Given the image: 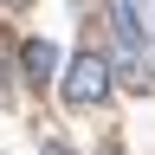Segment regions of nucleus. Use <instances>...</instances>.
Segmentation results:
<instances>
[{
  "mask_svg": "<svg viewBox=\"0 0 155 155\" xmlns=\"http://www.w3.org/2000/svg\"><path fill=\"white\" fill-rule=\"evenodd\" d=\"M26 71H32V78H52V71H58V52L45 45V39H32V45H26Z\"/></svg>",
  "mask_w": 155,
  "mask_h": 155,
  "instance_id": "obj_3",
  "label": "nucleus"
},
{
  "mask_svg": "<svg viewBox=\"0 0 155 155\" xmlns=\"http://www.w3.org/2000/svg\"><path fill=\"white\" fill-rule=\"evenodd\" d=\"M39 155H71V149H65V142H45V149H39Z\"/></svg>",
  "mask_w": 155,
  "mask_h": 155,
  "instance_id": "obj_4",
  "label": "nucleus"
},
{
  "mask_svg": "<svg viewBox=\"0 0 155 155\" xmlns=\"http://www.w3.org/2000/svg\"><path fill=\"white\" fill-rule=\"evenodd\" d=\"M110 91H116L110 58H104V52H78V58H71V71H65V104H78V110H97Z\"/></svg>",
  "mask_w": 155,
  "mask_h": 155,
  "instance_id": "obj_1",
  "label": "nucleus"
},
{
  "mask_svg": "<svg viewBox=\"0 0 155 155\" xmlns=\"http://www.w3.org/2000/svg\"><path fill=\"white\" fill-rule=\"evenodd\" d=\"M7 97H13V91H7V65H0V104H7Z\"/></svg>",
  "mask_w": 155,
  "mask_h": 155,
  "instance_id": "obj_5",
  "label": "nucleus"
},
{
  "mask_svg": "<svg viewBox=\"0 0 155 155\" xmlns=\"http://www.w3.org/2000/svg\"><path fill=\"white\" fill-rule=\"evenodd\" d=\"M0 7H32V0H0Z\"/></svg>",
  "mask_w": 155,
  "mask_h": 155,
  "instance_id": "obj_6",
  "label": "nucleus"
},
{
  "mask_svg": "<svg viewBox=\"0 0 155 155\" xmlns=\"http://www.w3.org/2000/svg\"><path fill=\"white\" fill-rule=\"evenodd\" d=\"M110 26H116V52H123V78L155 84V78H149V58H142V26H136V7H129V0L110 7Z\"/></svg>",
  "mask_w": 155,
  "mask_h": 155,
  "instance_id": "obj_2",
  "label": "nucleus"
}]
</instances>
